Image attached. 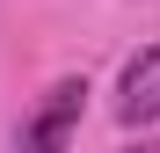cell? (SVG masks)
Listing matches in <instances>:
<instances>
[{"label": "cell", "instance_id": "obj_1", "mask_svg": "<svg viewBox=\"0 0 160 153\" xmlns=\"http://www.w3.org/2000/svg\"><path fill=\"white\" fill-rule=\"evenodd\" d=\"M80 110H88V80H58L22 124V153H66L80 131Z\"/></svg>", "mask_w": 160, "mask_h": 153}, {"label": "cell", "instance_id": "obj_2", "mask_svg": "<svg viewBox=\"0 0 160 153\" xmlns=\"http://www.w3.org/2000/svg\"><path fill=\"white\" fill-rule=\"evenodd\" d=\"M117 117L138 131V124H160V44H146L138 59L124 66V80H117Z\"/></svg>", "mask_w": 160, "mask_h": 153}]
</instances>
